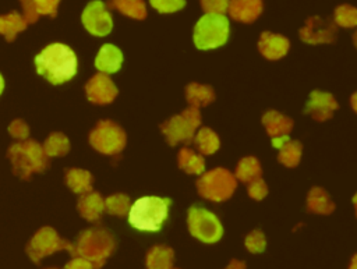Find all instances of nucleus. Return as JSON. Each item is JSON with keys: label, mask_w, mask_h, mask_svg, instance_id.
<instances>
[{"label": "nucleus", "mask_w": 357, "mask_h": 269, "mask_svg": "<svg viewBox=\"0 0 357 269\" xmlns=\"http://www.w3.org/2000/svg\"><path fill=\"white\" fill-rule=\"evenodd\" d=\"M130 206L131 202L126 194H113L105 199V210L110 215L124 216L128 213Z\"/></svg>", "instance_id": "7c9ffc66"}, {"label": "nucleus", "mask_w": 357, "mask_h": 269, "mask_svg": "<svg viewBox=\"0 0 357 269\" xmlns=\"http://www.w3.org/2000/svg\"><path fill=\"white\" fill-rule=\"evenodd\" d=\"M174 261V252L170 247L155 245L152 247L145 259L146 269H172Z\"/></svg>", "instance_id": "412c9836"}, {"label": "nucleus", "mask_w": 357, "mask_h": 269, "mask_svg": "<svg viewBox=\"0 0 357 269\" xmlns=\"http://www.w3.org/2000/svg\"><path fill=\"white\" fill-rule=\"evenodd\" d=\"M185 98L190 106L202 107L215 100V91L209 85H201L197 82L188 84L185 88Z\"/></svg>", "instance_id": "b1692460"}, {"label": "nucleus", "mask_w": 357, "mask_h": 269, "mask_svg": "<svg viewBox=\"0 0 357 269\" xmlns=\"http://www.w3.org/2000/svg\"><path fill=\"white\" fill-rule=\"evenodd\" d=\"M81 20L85 29L93 36H106L113 28L112 14L100 0L89 1L82 11Z\"/></svg>", "instance_id": "9b49d317"}, {"label": "nucleus", "mask_w": 357, "mask_h": 269, "mask_svg": "<svg viewBox=\"0 0 357 269\" xmlns=\"http://www.w3.org/2000/svg\"><path fill=\"white\" fill-rule=\"evenodd\" d=\"M178 167L188 174H202L205 170V162L202 155H198L190 148H181L178 152Z\"/></svg>", "instance_id": "393cba45"}, {"label": "nucleus", "mask_w": 357, "mask_h": 269, "mask_svg": "<svg viewBox=\"0 0 357 269\" xmlns=\"http://www.w3.org/2000/svg\"><path fill=\"white\" fill-rule=\"evenodd\" d=\"M39 15H57V7L60 0H31Z\"/></svg>", "instance_id": "f704fd0d"}, {"label": "nucleus", "mask_w": 357, "mask_h": 269, "mask_svg": "<svg viewBox=\"0 0 357 269\" xmlns=\"http://www.w3.org/2000/svg\"><path fill=\"white\" fill-rule=\"evenodd\" d=\"M289 139H290V138H289V135L275 137V138H272V146H273V148H276V149H279V148H280L282 145H284Z\"/></svg>", "instance_id": "a19ab883"}, {"label": "nucleus", "mask_w": 357, "mask_h": 269, "mask_svg": "<svg viewBox=\"0 0 357 269\" xmlns=\"http://www.w3.org/2000/svg\"><path fill=\"white\" fill-rule=\"evenodd\" d=\"M261 174H262V169H261L258 159H255L254 156H247L238 162V164L236 167L234 177L237 180L248 184L254 180L261 178Z\"/></svg>", "instance_id": "bb28decb"}, {"label": "nucleus", "mask_w": 357, "mask_h": 269, "mask_svg": "<svg viewBox=\"0 0 357 269\" xmlns=\"http://www.w3.org/2000/svg\"><path fill=\"white\" fill-rule=\"evenodd\" d=\"M77 209L84 219L89 222H96L105 210V199L99 192L89 191L81 195L77 203Z\"/></svg>", "instance_id": "a211bd4d"}, {"label": "nucleus", "mask_w": 357, "mask_h": 269, "mask_svg": "<svg viewBox=\"0 0 357 269\" xmlns=\"http://www.w3.org/2000/svg\"><path fill=\"white\" fill-rule=\"evenodd\" d=\"M247 192L251 198L257 199V201H261L266 197L268 194V187L265 184V181L262 178H258V180H254L251 183H248L247 185Z\"/></svg>", "instance_id": "4c0bfd02"}, {"label": "nucleus", "mask_w": 357, "mask_h": 269, "mask_svg": "<svg viewBox=\"0 0 357 269\" xmlns=\"http://www.w3.org/2000/svg\"><path fill=\"white\" fill-rule=\"evenodd\" d=\"M336 109H337V102L335 100L333 95L328 92L312 91L310 93V99L305 105L304 113L311 114L312 118L317 121H325L332 117Z\"/></svg>", "instance_id": "4468645a"}, {"label": "nucleus", "mask_w": 357, "mask_h": 269, "mask_svg": "<svg viewBox=\"0 0 357 269\" xmlns=\"http://www.w3.org/2000/svg\"><path fill=\"white\" fill-rule=\"evenodd\" d=\"M114 247V237L106 229L93 227L84 230L78 236L75 244V256L85 258L93 265L95 269H99L112 255Z\"/></svg>", "instance_id": "20e7f679"}, {"label": "nucleus", "mask_w": 357, "mask_h": 269, "mask_svg": "<svg viewBox=\"0 0 357 269\" xmlns=\"http://www.w3.org/2000/svg\"><path fill=\"white\" fill-rule=\"evenodd\" d=\"M3 91H4V78H3V75L0 74V95L3 93Z\"/></svg>", "instance_id": "a18cd8bd"}, {"label": "nucleus", "mask_w": 357, "mask_h": 269, "mask_svg": "<svg viewBox=\"0 0 357 269\" xmlns=\"http://www.w3.org/2000/svg\"><path fill=\"white\" fill-rule=\"evenodd\" d=\"M172 201L156 195L138 198L128 210V223L139 231H159L169 216Z\"/></svg>", "instance_id": "f03ea898"}, {"label": "nucleus", "mask_w": 357, "mask_h": 269, "mask_svg": "<svg viewBox=\"0 0 357 269\" xmlns=\"http://www.w3.org/2000/svg\"><path fill=\"white\" fill-rule=\"evenodd\" d=\"M226 269H245V263L241 261H237V259H231Z\"/></svg>", "instance_id": "79ce46f5"}, {"label": "nucleus", "mask_w": 357, "mask_h": 269, "mask_svg": "<svg viewBox=\"0 0 357 269\" xmlns=\"http://www.w3.org/2000/svg\"><path fill=\"white\" fill-rule=\"evenodd\" d=\"M20 3H21V6H22V13H24L22 17L25 18V21H26L28 24L36 22L38 18H39V14L36 13V10H35L32 1H31V0H20Z\"/></svg>", "instance_id": "58836bf2"}, {"label": "nucleus", "mask_w": 357, "mask_h": 269, "mask_svg": "<svg viewBox=\"0 0 357 269\" xmlns=\"http://www.w3.org/2000/svg\"><path fill=\"white\" fill-rule=\"evenodd\" d=\"M92 183L93 176L88 170L77 167L66 170V184L75 194L82 195L92 191Z\"/></svg>", "instance_id": "aec40b11"}, {"label": "nucleus", "mask_w": 357, "mask_h": 269, "mask_svg": "<svg viewBox=\"0 0 357 269\" xmlns=\"http://www.w3.org/2000/svg\"><path fill=\"white\" fill-rule=\"evenodd\" d=\"M301 144L298 141H291L289 139L284 145L279 148V155L278 160L287 166V167H294L298 164L300 157H301Z\"/></svg>", "instance_id": "c756f323"}, {"label": "nucleus", "mask_w": 357, "mask_h": 269, "mask_svg": "<svg viewBox=\"0 0 357 269\" xmlns=\"http://www.w3.org/2000/svg\"><path fill=\"white\" fill-rule=\"evenodd\" d=\"M106 6L116 8L121 14L134 20H144L146 17V6L144 0H109Z\"/></svg>", "instance_id": "a878e982"}, {"label": "nucleus", "mask_w": 357, "mask_h": 269, "mask_svg": "<svg viewBox=\"0 0 357 269\" xmlns=\"http://www.w3.org/2000/svg\"><path fill=\"white\" fill-rule=\"evenodd\" d=\"M227 10L233 20L250 24L262 13V0H229Z\"/></svg>", "instance_id": "f3484780"}, {"label": "nucleus", "mask_w": 357, "mask_h": 269, "mask_svg": "<svg viewBox=\"0 0 357 269\" xmlns=\"http://www.w3.org/2000/svg\"><path fill=\"white\" fill-rule=\"evenodd\" d=\"M236 187L237 178L225 167L212 169L197 180L198 194L213 202L229 199L233 195Z\"/></svg>", "instance_id": "423d86ee"}, {"label": "nucleus", "mask_w": 357, "mask_h": 269, "mask_svg": "<svg viewBox=\"0 0 357 269\" xmlns=\"http://www.w3.org/2000/svg\"><path fill=\"white\" fill-rule=\"evenodd\" d=\"M8 132L18 141H26L29 137V127L24 120L17 118L8 125Z\"/></svg>", "instance_id": "e433bc0d"}, {"label": "nucleus", "mask_w": 357, "mask_h": 269, "mask_svg": "<svg viewBox=\"0 0 357 269\" xmlns=\"http://www.w3.org/2000/svg\"><path fill=\"white\" fill-rule=\"evenodd\" d=\"M187 224L191 236L206 244L216 243L223 236V227L218 216L201 206L188 209Z\"/></svg>", "instance_id": "6e6552de"}, {"label": "nucleus", "mask_w": 357, "mask_h": 269, "mask_svg": "<svg viewBox=\"0 0 357 269\" xmlns=\"http://www.w3.org/2000/svg\"><path fill=\"white\" fill-rule=\"evenodd\" d=\"M333 22L343 28L357 26V8L349 4H342L336 7L333 14Z\"/></svg>", "instance_id": "2f4dec72"}, {"label": "nucleus", "mask_w": 357, "mask_h": 269, "mask_svg": "<svg viewBox=\"0 0 357 269\" xmlns=\"http://www.w3.org/2000/svg\"><path fill=\"white\" fill-rule=\"evenodd\" d=\"M300 38L305 43H332L336 39V24L332 20L311 17L300 29Z\"/></svg>", "instance_id": "f8f14e48"}, {"label": "nucleus", "mask_w": 357, "mask_h": 269, "mask_svg": "<svg viewBox=\"0 0 357 269\" xmlns=\"http://www.w3.org/2000/svg\"><path fill=\"white\" fill-rule=\"evenodd\" d=\"M192 144L197 146V149L199 151V153L202 155H212L215 153L219 146H220V141L219 137L206 127H202L192 138Z\"/></svg>", "instance_id": "cd10ccee"}, {"label": "nucleus", "mask_w": 357, "mask_h": 269, "mask_svg": "<svg viewBox=\"0 0 357 269\" xmlns=\"http://www.w3.org/2000/svg\"><path fill=\"white\" fill-rule=\"evenodd\" d=\"M124 130L112 120H100L89 134V144L103 155H116L126 146Z\"/></svg>", "instance_id": "1a4fd4ad"}, {"label": "nucleus", "mask_w": 357, "mask_h": 269, "mask_svg": "<svg viewBox=\"0 0 357 269\" xmlns=\"http://www.w3.org/2000/svg\"><path fill=\"white\" fill-rule=\"evenodd\" d=\"M205 14H225L229 8V0H199Z\"/></svg>", "instance_id": "c9c22d12"}, {"label": "nucleus", "mask_w": 357, "mask_h": 269, "mask_svg": "<svg viewBox=\"0 0 357 269\" xmlns=\"http://www.w3.org/2000/svg\"><path fill=\"white\" fill-rule=\"evenodd\" d=\"M353 203H354V208H356V215H357V192H356V195L353 197Z\"/></svg>", "instance_id": "49530a36"}, {"label": "nucleus", "mask_w": 357, "mask_h": 269, "mask_svg": "<svg viewBox=\"0 0 357 269\" xmlns=\"http://www.w3.org/2000/svg\"><path fill=\"white\" fill-rule=\"evenodd\" d=\"M63 249L75 256V245L61 238L52 227L39 229L26 245V254L35 263H39L42 258Z\"/></svg>", "instance_id": "9d476101"}, {"label": "nucleus", "mask_w": 357, "mask_h": 269, "mask_svg": "<svg viewBox=\"0 0 357 269\" xmlns=\"http://www.w3.org/2000/svg\"><path fill=\"white\" fill-rule=\"evenodd\" d=\"M47 157L64 156L70 151V139L63 132H52L42 145Z\"/></svg>", "instance_id": "c85d7f7f"}, {"label": "nucleus", "mask_w": 357, "mask_h": 269, "mask_svg": "<svg viewBox=\"0 0 357 269\" xmlns=\"http://www.w3.org/2000/svg\"><path fill=\"white\" fill-rule=\"evenodd\" d=\"M13 173L22 180H28L33 173H40L49 167V157L42 145L33 139L13 144L7 151Z\"/></svg>", "instance_id": "7ed1b4c3"}, {"label": "nucleus", "mask_w": 357, "mask_h": 269, "mask_svg": "<svg viewBox=\"0 0 357 269\" xmlns=\"http://www.w3.org/2000/svg\"><path fill=\"white\" fill-rule=\"evenodd\" d=\"M35 67L39 75L53 85L70 81L78 70V60L74 50L60 42L42 49L35 57Z\"/></svg>", "instance_id": "f257e3e1"}, {"label": "nucleus", "mask_w": 357, "mask_h": 269, "mask_svg": "<svg viewBox=\"0 0 357 269\" xmlns=\"http://www.w3.org/2000/svg\"><path fill=\"white\" fill-rule=\"evenodd\" d=\"M307 209L312 213L329 215L335 210V203L331 201L329 194L324 188L314 187L307 197Z\"/></svg>", "instance_id": "5701e85b"}, {"label": "nucleus", "mask_w": 357, "mask_h": 269, "mask_svg": "<svg viewBox=\"0 0 357 269\" xmlns=\"http://www.w3.org/2000/svg\"><path fill=\"white\" fill-rule=\"evenodd\" d=\"M353 42H354V45H356V47H357V31H356L354 35H353Z\"/></svg>", "instance_id": "de8ad7c7"}, {"label": "nucleus", "mask_w": 357, "mask_h": 269, "mask_svg": "<svg viewBox=\"0 0 357 269\" xmlns=\"http://www.w3.org/2000/svg\"><path fill=\"white\" fill-rule=\"evenodd\" d=\"M85 93L88 100L95 105H109L116 99L119 91L107 74L98 72L86 82Z\"/></svg>", "instance_id": "ddd939ff"}, {"label": "nucleus", "mask_w": 357, "mask_h": 269, "mask_svg": "<svg viewBox=\"0 0 357 269\" xmlns=\"http://www.w3.org/2000/svg\"><path fill=\"white\" fill-rule=\"evenodd\" d=\"M349 269H357V254L351 258V262H350Z\"/></svg>", "instance_id": "c03bdc74"}, {"label": "nucleus", "mask_w": 357, "mask_h": 269, "mask_svg": "<svg viewBox=\"0 0 357 269\" xmlns=\"http://www.w3.org/2000/svg\"><path fill=\"white\" fill-rule=\"evenodd\" d=\"M350 105H351V109L357 113V92H354L350 98Z\"/></svg>", "instance_id": "37998d69"}, {"label": "nucleus", "mask_w": 357, "mask_h": 269, "mask_svg": "<svg viewBox=\"0 0 357 269\" xmlns=\"http://www.w3.org/2000/svg\"><path fill=\"white\" fill-rule=\"evenodd\" d=\"M229 32L230 25L225 14H204L194 26L192 40L201 50L216 49L226 43Z\"/></svg>", "instance_id": "39448f33"}, {"label": "nucleus", "mask_w": 357, "mask_h": 269, "mask_svg": "<svg viewBox=\"0 0 357 269\" xmlns=\"http://www.w3.org/2000/svg\"><path fill=\"white\" fill-rule=\"evenodd\" d=\"M201 125V113L197 107H187L180 114L173 116L160 124V130L165 134L170 145L178 142L190 144L195 135V130Z\"/></svg>", "instance_id": "0eeeda50"}, {"label": "nucleus", "mask_w": 357, "mask_h": 269, "mask_svg": "<svg viewBox=\"0 0 357 269\" xmlns=\"http://www.w3.org/2000/svg\"><path fill=\"white\" fill-rule=\"evenodd\" d=\"M64 269H95L93 265L86 261L85 258H81V256H74L66 266Z\"/></svg>", "instance_id": "ea45409f"}, {"label": "nucleus", "mask_w": 357, "mask_h": 269, "mask_svg": "<svg viewBox=\"0 0 357 269\" xmlns=\"http://www.w3.org/2000/svg\"><path fill=\"white\" fill-rule=\"evenodd\" d=\"M151 6L159 13H174L185 6V0H149Z\"/></svg>", "instance_id": "72a5a7b5"}, {"label": "nucleus", "mask_w": 357, "mask_h": 269, "mask_svg": "<svg viewBox=\"0 0 357 269\" xmlns=\"http://www.w3.org/2000/svg\"><path fill=\"white\" fill-rule=\"evenodd\" d=\"M289 47H290V42L283 35L272 33V32L261 33V38L258 42V50L268 60L282 59L289 52Z\"/></svg>", "instance_id": "2eb2a0df"}, {"label": "nucleus", "mask_w": 357, "mask_h": 269, "mask_svg": "<svg viewBox=\"0 0 357 269\" xmlns=\"http://www.w3.org/2000/svg\"><path fill=\"white\" fill-rule=\"evenodd\" d=\"M26 26H28V22L17 11H11L8 14L0 15V35H3L7 42H13L17 33L25 31Z\"/></svg>", "instance_id": "4be33fe9"}, {"label": "nucleus", "mask_w": 357, "mask_h": 269, "mask_svg": "<svg viewBox=\"0 0 357 269\" xmlns=\"http://www.w3.org/2000/svg\"><path fill=\"white\" fill-rule=\"evenodd\" d=\"M121 64L123 53L117 46L112 43H105L95 57V67L102 74L117 72L121 68Z\"/></svg>", "instance_id": "dca6fc26"}, {"label": "nucleus", "mask_w": 357, "mask_h": 269, "mask_svg": "<svg viewBox=\"0 0 357 269\" xmlns=\"http://www.w3.org/2000/svg\"><path fill=\"white\" fill-rule=\"evenodd\" d=\"M245 248L252 252V254H259L265 249L266 247V240L265 236L262 234V231L259 230H254L251 231L247 237H245Z\"/></svg>", "instance_id": "473e14b6"}, {"label": "nucleus", "mask_w": 357, "mask_h": 269, "mask_svg": "<svg viewBox=\"0 0 357 269\" xmlns=\"http://www.w3.org/2000/svg\"><path fill=\"white\" fill-rule=\"evenodd\" d=\"M262 123L266 128V132L272 138L280 137V135H289L293 128V120L275 110H268L262 116Z\"/></svg>", "instance_id": "6ab92c4d"}]
</instances>
